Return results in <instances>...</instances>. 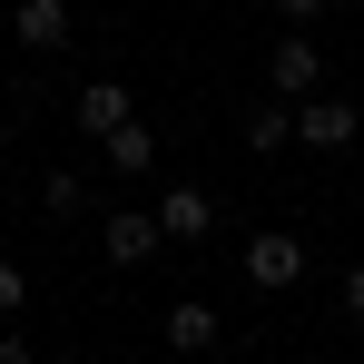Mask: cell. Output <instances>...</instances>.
Masks as SVG:
<instances>
[{"label": "cell", "mask_w": 364, "mask_h": 364, "mask_svg": "<svg viewBox=\"0 0 364 364\" xmlns=\"http://www.w3.org/2000/svg\"><path fill=\"white\" fill-rule=\"evenodd\" d=\"M266 79H276V99H305V89L325 79V50L305 40V20H286V40L266 50Z\"/></svg>", "instance_id": "obj_2"}, {"label": "cell", "mask_w": 364, "mask_h": 364, "mask_svg": "<svg viewBox=\"0 0 364 364\" xmlns=\"http://www.w3.org/2000/svg\"><path fill=\"white\" fill-rule=\"evenodd\" d=\"M168 345H178V355H207V345H217V305H168Z\"/></svg>", "instance_id": "obj_8"}, {"label": "cell", "mask_w": 364, "mask_h": 364, "mask_svg": "<svg viewBox=\"0 0 364 364\" xmlns=\"http://www.w3.org/2000/svg\"><path fill=\"white\" fill-rule=\"evenodd\" d=\"M335 10H364V0H335Z\"/></svg>", "instance_id": "obj_15"}, {"label": "cell", "mask_w": 364, "mask_h": 364, "mask_svg": "<svg viewBox=\"0 0 364 364\" xmlns=\"http://www.w3.org/2000/svg\"><path fill=\"white\" fill-rule=\"evenodd\" d=\"M148 158H158V128H138V119L109 128V168H148Z\"/></svg>", "instance_id": "obj_10"}, {"label": "cell", "mask_w": 364, "mask_h": 364, "mask_svg": "<svg viewBox=\"0 0 364 364\" xmlns=\"http://www.w3.org/2000/svg\"><path fill=\"white\" fill-rule=\"evenodd\" d=\"M246 276H256L266 296H286V286L305 276V246L286 237V227H256V237H246Z\"/></svg>", "instance_id": "obj_3"}, {"label": "cell", "mask_w": 364, "mask_h": 364, "mask_svg": "<svg viewBox=\"0 0 364 364\" xmlns=\"http://www.w3.org/2000/svg\"><path fill=\"white\" fill-rule=\"evenodd\" d=\"M345 315H364V266H355V276H345Z\"/></svg>", "instance_id": "obj_14"}, {"label": "cell", "mask_w": 364, "mask_h": 364, "mask_svg": "<svg viewBox=\"0 0 364 364\" xmlns=\"http://www.w3.org/2000/svg\"><path fill=\"white\" fill-rule=\"evenodd\" d=\"M119 119H138V99H128L119 79H89V89H79V128H89V138H109Z\"/></svg>", "instance_id": "obj_7"}, {"label": "cell", "mask_w": 364, "mask_h": 364, "mask_svg": "<svg viewBox=\"0 0 364 364\" xmlns=\"http://www.w3.org/2000/svg\"><path fill=\"white\" fill-rule=\"evenodd\" d=\"M355 99H315V89H305L296 99V148H325V158H345V148H355Z\"/></svg>", "instance_id": "obj_1"}, {"label": "cell", "mask_w": 364, "mask_h": 364, "mask_svg": "<svg viewBox=\"0 0 364 364\" xmlns=\"http://www.w3.org/2000/svg\"><path fill=\"white\" fill-rule=\"evenodd\" d=\"M315 10H335V0H276V20H315Z\"/></svg>", "instance_id": "obj_13"}, {"label": "cell", "mask_w": 364, "mask_h": 364, "mask_svg": "<svg viewBox=\"0 0 364 364\" xmlns=\"http://www.w3.org/2000/svg\"><path fill=\"white\" fill-rule=\"evenodd\" d=\"M20 305H30V276H20V266H0V325H10Z\"/></svg>", "instance_id": "obj_12"}, {"label": "cell", "mask_w": 364, "mask_h": 364, "mask_svg": "<svg viewBox=\"0 0 364 364\" xmlns=\"http://www.w3.org/2000/svg\"><path fill=\"white\" fill-rule=\"evenodd\" d=\"M79 197H89V187L69 178V168H60V178H50V187H40V207H50V217H79Z\"/></svg>", "instance_id": "obj_11"}, {"label": "cell", "mask_w": 364, "mask_h": 364, "mask_svg": "<svg viewBox=\"0 0 364 364\" xmlns=\"http://www.w3.org/2000/svg\"><path fill=\"white\" fill-rule=\"evenodd\" d=\"M10 30H20V50H40V60H50V50H69V0H20V10H10Z\"/></svg>", "instance_id": "obj_5"}, {"label": "cell", "mask_w": 364, "mask_h": 364, "mask_svg": "<svg viewBox=\"0 0 364 364\" xmlns=\"http://www.w3.org/2000/svg\"><path fill=\"white\" fill-rule=\"evenodd\" d=\"M246 148H256V158H276V148H296V109H286V99H266V109L246 119Z\"/></svg>", "instance_id": "obj_9"}, {"label": "cell", "mask_w": 364, "mask_h": 364, "mask_svg": "<svg viewBox=\"0 0 364 364\" xmlns=\"http://www.w3.org/2000/svg\"><path fill=\"white\" fill-rule=\"evenodd\" d=\"M158 207H109V266H148L158 256Z\"/></svg>", "instance_id": "obj_4"}, {"label": "cell", "mask_w": 364, "mask_h": 364, "mask_svg": "<svg viewBox=\"0 0 364 364\" xmlns=\"http://www.w3.org/2000/svg\"><path fill=\"white\" fill-rule=\"evenodd\" d=\"M158 227L178 246H197L207 227H217V207H207V187H158Z\"/></svg>", "instance_id": "obj_6"}]
</instances>
